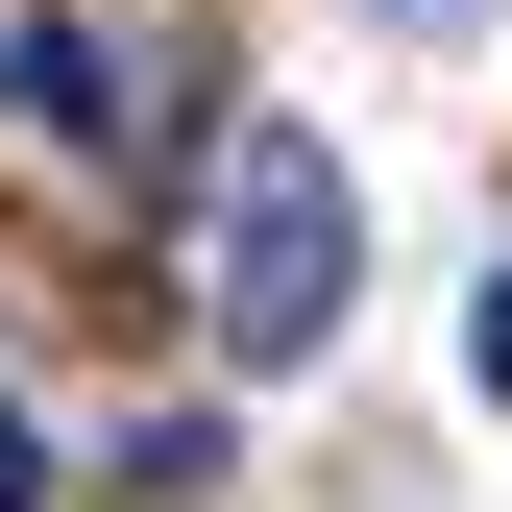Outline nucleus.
<instances>
[{
	"label": "nucleus",
	"mask_w": 512,
	"mask_h": 512,
	"mask_svg": "<svg viewBox=\"0 0 512 512\" xmlns=\"http://www.w3.org/2000/svg\"><path fill=\"white\" fill-rule=\"evenodd\" d=\"M342 293H366V196H342V147H317V122H220V220H196V317H220V366H317V342H342Z\"/></svg>",
	"instance_id": "obj_1"
},
{
	"label": "nucleus",
	"mask_w": 512,
	"mask_h": 512,
	"mask_svg": "<svg viewBox=\"0 0 512 512\" xmlns=\"http://www.w3.org/2000/svg\"><path fill=\"white\" fill-rule=\"evenodd\" d=\"M464 366H488V391H512V269H488V317H464Z\"/></svg>",
	"instance_id": "obj_4"
},
{
	"label": "nucleus",
	"mask_w": 512,
	"mask_h": 512,
	"mask_svg": "<svg viewBox=\"0 0 512 512\" xmlns=\"http://www.w3.org/2000/svg\"><path fill=\"white\" fill-rule=\"evenodd\" d=\"M0 122H49V147H122V98H98V49H74V25H0Z\"/></svg>",
	"instance_id": "obj_2"
},
{
	"label": "nucleus",
	"mask_w": 512,
	"mask_h": 512,
	"mask_svg": "<svg viewBox=\"0 0 512 512\" xmlns=\"http://www.w3.org/2000/svg\"><path fill=\"white\" fill-rule=\"evenodd\" d=\"M0 512H49V439H25V391H0Z\"/></svg>",
	"instance_id": "obj_3"
}]
</instances>
